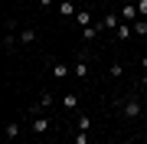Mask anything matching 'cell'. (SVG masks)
<instances>
[{"instance_id":"obj_4","label":"cell","mask_w":147,"mask_h":144,"mask_svg":"<svg viewBox=\"0 0 147 144\" xmlns=\"http://www.w3.org/2000/svg\"><path fill=\"white\" fill-rule=\"evenodd\" d=\"M75 0H59V16H62V20H75Z\"/></svg>"},{"instance_id":"obj_3","label":"cell","mask_w":147,"mask_h":144,"mask_svg":"<svg viewBox=\"0 0 147 144\" xmlns=\"http://www.w3.org/2000/svg\"><path fill=\"white\" fill-rule=\"evenodd\" d=\"M118 26H121V13H105V16L98 20V30H108V33H115Z\"/></svg>"},{"instance_id":"obj_24","label":"cell","mask_w":147,"mask_h":144,"mask_svg":"<svg viewBox=\"0 0 147 144\" xmlns=\"http://www.w3.org/2000/svg\"><path fill=\"white\" fill-rule=\"evenodd\" d=\"M141 98H144V105H147V89H144V95H141Z\"/></svg>"},{"instance_id":"obj_20","label":"cell","mask_w":147,"mask_h":144,"mask_svg":"<svg viewBox=\"0 0 147 144\" xmlns=\"http://www.w3.org/2000/svg\"><path fill=\"white\" fill-rule=\"evenodd\" d=\"M53 3H56V0H39V7H46V10H49Z\"/></svg>"},{"instance_id":"obj_26","label":"cell","mask_w":147,"mask_h":144,"mask_svg":"<svg viewBox=\"0 0 147 144\" xmlns=\"http://www.w3.org/2000/svg\"><path fill=\"white\" fill-rule=\"evenodd\" d=\"M144 118H147V112H144Z\"/></svg>"},{"instance_id":"obj_11","label":"cell","mask_w":147,"mask_h":144,"mask_svg":"<svg viewBox=\"0 0 147 144\" xmlns=\"http://www.w3.org/2000/svg\"><path fill=\"white\" fill-rule=\"evenodd\" d=\"M30 43H36V30H33V26H23L20 30V46H30Z\"/></svg>"},{"instance_id":"obj_7","label":"cell","mask_w":147,"mask_h":144,"mask_svg":"<svg viewBox=\"0 0 147 144\" xmlns=\"http://www.w3.org/2000/svg\"><path fill=\"white\" fill-rule=\"evenodd\" d=\"M75 23H79L82 30H85V26H92V23H95V16H92V10H88V7H82V10L75 13Z\"/></svg>"},{"instance_id":"obj_21","label":"cell","mask_w":147,"mask_h":144,"mask_svg":"<svg viewBox=\"0 0 147 144\" xmlns=\"http://www.w3.org/2000/svg\"><path fill=\"white\" fill-rule=\"evenodd\" d=\"M141 69H144V72H147V53H144V56H141Z\"/></svg>"},{"instance_id":"obj_5","label":"cell","mask_w":147,"mask_h":144,"mask_svg":"<svg viewBox=\"0 0 147 144\" xmlns=\"http://www.w3.org/2000/svg\"><path fill=\"white\" fill-rule=\"evenodd\" d=\"M131 36H134V26H131V23H124V20H121V26L115 30V39H118V43H127Z\"/></svg>"},{"instance_id":"obj_13","label":"cell","mask_w":147,"mask_h":144,"mask_svg":"<svg viewBox=\"0 0 147 144\" xmlns=\"http://www.w3.org/2000/svg\"><path fill=\"white\" fill-rule=\"evenodd\" d=\"M98 33H101V30H98V23H92V26H85V30H82V39H85V43H95V39H98Z\"/></svg>"},{"instance_id":"obj_22","label":"cell","mask_w":147,"mask_h":144,"mask_svg":"<svg viewBox=\"0 0 147 144\" xmlns=\"http://www.w3.org/2000/svg\"><path fill=\"white\" fill-rule=\"evenodd\" d=\"M141 89H147V72H144V79H141Z\"/></svg>"},{"instance_id":"obj_10","label":"cell","mask_w":147,"mask_h":144,"mask_svg":"<svg viewBox=\"0 0 147 144\" xmlns=\"http://www.w3.org/2000/svg\"><path fill=\"white\" fill-rule=\"evenodd\" d=\"M62 108L65 112H75V108H79V95H75V92H65L62 95Z\"/></svg>"},{"instance_id":"obj_19","label":"cell","mask_w":147,"mask_h":144,"mask_svg":"<svg viewBox=\"0 0 147 144\" xmlns=\"http://www.w3.org/2000/svg\"><path fill=\"white\" fill-rule=\"evenodd\" d=\"M134 3H137V13H141L144 20H147V0H134Z\"/></svg>"},{"instance_id":"obj_2","label":"cell","mask_w":147,"mask_h":144,"mask_svg":"<svg viewBox=\"0 0 147 144\" xmlns=\"http://www.w3.org/2000/svg\"><path fill=\"white\" fill-rule=\"evenodd\" d=\"M53 105H56V95H53V92H42V95L30 105V118H39L46 108H53Z\"/></svg>"},{"instance_id":"obj_15","label":"cell","mask_w":147,"mask_h":144,"mask_svg":"<svg viewBox=\"0 0 147 144\" xmlns=\"http://www.w3.org/2000/svg\"><path fill=\"white\" fill-rule=\"evenodd\" d=\"M92 128V118L88 115H79V121H75V131H88Z\"/></svg>"},{"instance_id":"obj_14","label":"cell","mask_w":147,"mask_h":144,"mask_svg":"<svg viewBox=\"0 0 147 144\" xmlns=\"http://www.w3.org/2000/svg\"><path fill=\"white\" fill-rule=\"evenodd\" d=\"M131 26H134V36H147V20H144V16H141V20H134Z\"/></svg>"},{"instance_id":"obj_17","label":"cell","mask_w":147,"mask_h":144,"mask_svg":"<svg viewBox=\"0 0 147 144\" xmlns=\"http://www.w3.org/2000/svg\"><path fill=\"white\" fill-rule=\"evenodd\" d=\"M72 144H88V131H75V138H72Z\"/></svg>"},{"instance_id":"obj_9","label":"cell","mask_w":147,"mask_h":144,"mask_svg":"<svg viewBox=\"0 0 147 144\" xmlns=\"http://www.w3.org/2000/svg\"><path fill=\"white\" fill-rule=\"evenodd\" d=\"M69 75H72V69H69L65 62H53V79L62 82V79H69Z\"/></svg>"},{"instance_id":"obj_23","label":"cell","mask_w":147,"mask_h":144,"mask_svg":"<svg viewBox=\"0 0 147 144\" xmlns=\"http://www.w3.org/2000/svg\"><path fill=\"white\" fill-rule=\"evenodd\" d=\"M118 144H137V141H131V138H124V141H118Z\"/></svg>"},{"instance_id":"obj_1","label":"cell","mask_w":147,"mask_h":144,"mask_svg":"<svg viewBox=\"0 0 147 144\" xmlns=\"http://www.w3.org/2000/svg\"><path fill=\"white\" fill-rule=\"evenodd\" d=\"M118 105H121V115H124V118H131V121H134V118H141L144 115V98H137V95H131V98H118Z\"/></svg>"},{"instance_id":"obj_8","label":"cell","mask_w":147,"mask_h":144,"mask_svg":"<svg viewBox=\"0 0 147 144\" xmlns=\"http://www.w3.org/2000/svg\"><path fill=\"white\" fill-rule=\"evenodd\" d=\"M49 128H53V121H49L46 115H39V118H33V131H36V134H46Z\"/></svg>"},{"instance_id":"obj_12","label":"cell","mask_w":147,"mask_h":144,"mask_svg":"<svg viewBox=\"0 0 147 144\" xmlns=\"http://www.w3.org/2000/svg\"><path fill=\"white\" fill-rule=\"evenodd\" d=\"M72 75H75V79H85V75H88V62H85V56H79V62L72 66Z\"/></svg>"},{"instance_id":"obj_16","label":"cell","mask_w":147,"mask_h":144,"mask_svg":"<svg viewBox=\"0 0 147 144\" xmlns=\"http://www.w3.org/2000/svg\"><path fill=\"white\" fill-rule=\"evenodd\" d=\"M7 138H10V141H16V138H20V124H7Z\"/></svg>"},{"instance_id":"obj_6","label":"cell","mask_w":147,"mask_h":144,"mask_svg":"<svg viewBox=\"0 0 147 144\" xmlns=\"http://www.w3.org/2000/svg\"><path fill=\"white\" fill-rule=\"evenodd\" d=\"M121 20H124V23L141 20V13H137V3H124V7H121Z\"/></svg>"},{"instance_id":"obj_25","label":"cell","mask_w":147,"mask_h":144,"mask_svg":"<svg viewBox=\"0 0 147 144\" xmlns=\"http://www.w3.org/2000/svg\"><path fill=\"white\" fill-rule=\"evenodd\" d=\"M3 144H16V141H10V138H7V141H3Z\"/></svg>"},{"instance_id":"obj_18","label":"cell","mask_w":147,"mask_h":144,"mask_svg":"<svg viewBox=\"0 0 147 144\" xmlns=\"http://www.w3.org/2000/svg\"><path fill=\"white\" fill-rule=\"evenodd\" d=\"M108 72H111V79H118V75L124 72V66H121V62H111V69H108Z\"/></svg>"}]
</instances>
